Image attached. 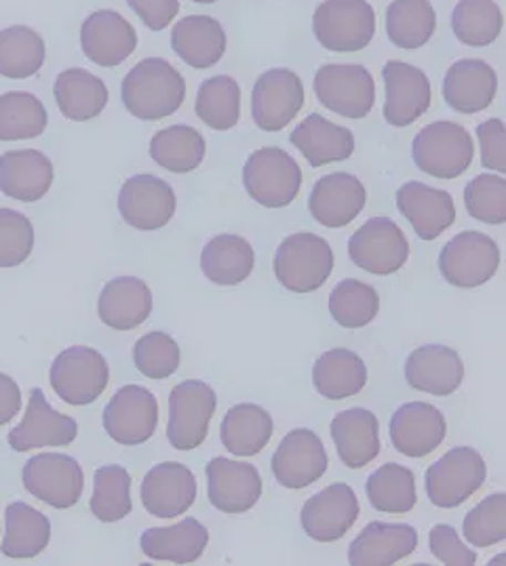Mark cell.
<instances>
[{
    "instance_id": "cell-1",
    "label": "cell",
    "mask_w": 506,
    "mask_h": 566,
    "mask_svg": "<svg viewBox=\"0 0 506 566\" xmlns=\"http://www.w3.org/2000/svg\"><path fill=\"white\" fill-rule=\"evenodd\" d=\"M121 99L135 118L148 123L163 120L174 116L186 102V81L167 60L148 57L125 76Z\"/></svg>"
},
{
    "instance_id": "cell-2",
    "label": "cell",
    "mask_w": 506,
    "mask_h": 566,
    "mask_svg": "<svg viewBox=\"0 0 506 566\" xmlns=\"http://www.w3.org/2000/svg\"><path fill=\"white\" fill-rule=\"evenodd\" d=\"M335 258L330 242L312 232L287 237L275 253V276L279 284L298 295L314 293L330 281Z\"/></svg>"
},
{
    "instance_id": "cell-3",
    "label": "cell",
    "mask_w": 506,
    "mask_h": 566,
    "mask_svg": "<svg viewBox=\"0 0 506 566\" xmlns=\"http://www.w3.org/2000/svg\"><path fill=\"white\" fill-rule=\"evenodd\" d=\"M412 156L422 174L435 179H458L475 160V142L463 125L437 120L420 129L412 142Z\"/></svg>"
},
{
    "instance_id": "cell-4",
    "label": "cell",
    "mask_w": 506,
    "mask_h": 566,
    "mask_svg": "<svg viewBox=\"0 0 506 566\" xmlns=\"http://www.w3.org/2000/svg\"><path fill=\"white\" fill-rule=\"evenodd\" d=\"M242 186L260 207L283 209L300 195L302 169L291 154L266 146L249 154L242 167Z\"/></svg>"
},
{
    "instance_id": "cell-5",
    "label": "cell",
    "mask_w": 506,
    "mask_h": 566,
    "mask_svg": "<svg viewBox=\"0 0 506 566\" xmlns=\"http://www.w3.org/2000/svg\"><path fill=\"white\" fill-rule=\"evenodd\" d=\"M374 7L368 0H323L312 15V32L331 53H359L374 41Z\"/></svg>"
},
{
    "instance_id": "cell-6",
    "label": "cell",
    "mask_w": 506,
    "mask_h": 566,
    "mask_svg": "<svg viewBox=\"0 0 506 566\" xmlns=\"http://www.w3.org/2000/svg\"><path fill=\"white\" fill-rule=\"evenodd\" d=\"M487 480L485 459L473 447H454L435 461L424 476L426 495L441 510H454L471 500Z\"/></svg>"
},
{
    "instance_id": "cell-7",
    "label": "cell",
    "mask_w": 506,
    "mask_h": 566,
    "mask_svg": "<svg viewBox=\"0 0 506 566\" xmlns=\"http://www.w3.org/2000/svg\"><path fill=\"white\" fill-rule=\"evenodd\" d=\"M111 381L106 358L87 346H70L53 360L49 384L53 392L72 407H87L95 402Z\"/></svg>"
},
{
    "instance_id": "cell-8",
    "label": "cell",
    "mask_w": 506,
    "mask_h": 566,
    "mask_svg": "<svg viewBox=\"0 0 506 566\" xmlns=\"http://www.w3.org/2000/svg\"><path fill=\"white\" fill-rule=\"evenodd\" d=\"M218 409V394L200 381L186 379L169 394L167 438L177 451H195L207 436L211 419Z\"/></svg>"
},
{
    "instance_id": "cell-9",
    "label": "cell",
    "mask_w": 506,
    "mask_h": 566,
    "mask_svg": "<svg viewBox=\"0 0 506 566\" xmlns=\"http://www.w3.org/2000/svg\"><path fill=\"white\" fill-rule=\"evenodd\" d=\"M500 268L498 242L484 232L464 230L440 253V272L456 289H477L489 283Z\"/></svg>"
},
{
    "instance_id": "cell-10",
    "label": "cell",
    "mask_w": 506,
    "mask_h": 566,
    "mask_svg": "<svg viewBox=\"0 0 506 566\" xmlns=\"http://www.w3.org/2000/svg\"><path fill=\"white\" fill-rule=\"evenodd\" d=\"M312 87L321 106L342 118L361 120L374 109V76L359 64H326L314 74Z\"/></svg>"
},
{
    "instance_id": "cell-11",
    "label": "cell",
    "mask_w": 506,
    "mask_h": 566,
    "mask_svg": "<svg viewBox=\"0 0 506 566\" xmlns=\"http://www.w3.org/2000/svg\"><path fill=\"white\" fill-rule=\"evenodd\" d=\"M351 262L375 276H391L410 260V240L393 219H368L349 239Z\"/></svg>"
},
{
    "instance_id": "cell-12",
    "label": "cell",
    "mask_w": 506,
    "mask_h": 566,
    "mask_svg": "<svg viewBox=\"0 0 506 566\" xmlns=\"http://www.w3.org/2000/svg\"><path fill=\"white\" fill-rule=\"evenodd\" d=\"M307 104L302 78L287 67L265 72L251 91V116L258 129L283 132Z\"/></svg>"
},
{
    "instance_id": "cell-13",
    "label": "cell",
    "mask_w": 506,
    "mask_h": 566,
    "mask_svg": "<svg viewBox=\"0 0 506 566\" xmlns=\"http://www.w3.org/2000/svg\"><path fill=\"white\" fill-rule=\"evenodd\" d=\"M22 480L30 495L55 510H68L76 505L85 489L81 463L60 453H43L28 459L23 465Z\"/></svg>"
},
{
    "instance_id": "cell-14",
    "label": "cell",
    "mask_w": 506,
    "mask_h": 566,
    "mask_svg": "<svg viewBox=\"0 0 506 566\" xmlns=\"http://www.w3.org/2000/svg\"><path fill=\"white\" fill-rule=\"evenodd\" d=\"M270 465L281 486L300 491L323 479L330 468V458L319 436L309 428H296L279 442Z\"/></svg>"
},
{
    "instance_id": "cell-15",
    "label": "cell",
    "mask_w": 506,
    "mask_h": 566,
    "mask_svg": "<svg viewBox=\"0 0 506 566\" xmlns=\"http://www.w3.org/2000/svg\"><path fill=\"white\" fill-rule=\"evenodd\" d=\"M174 188L156 175H133L118 192V213L135 230L153 232L165 228L176 216Z\"/></svg>"
},
{
    "instance_id": "cell-16",
    "label": "cell",
    "mask_w": 506,
    "mask_h": 566,
    "mask_svg": "<svg viewBox=\"0 0 506 566\" xmlns=\"http://www.w3.org/2000/svg\"><path fill=\"white\" fill-rule=\"evenodd\" d=\"M382 78L386 87L382 114L391 127H410L431 108L433 87L420 67L391 60L382 67Z\"/></svg>"
},
{
    "instance_id": "cell-17",
    "label": "cell",
    "mask_w": 506,
    "mask_h": 566,
    "mask_svg": "<svg viewBox=\"0 0 506 566\" xmlns=\"http://www.w3.org/2000/svg\"><path fill=\"white\" fill-rule=\"evenodd\" d=\"M156 428L158 402L155 394L142 386H123L104 409V430L118 444H144L155 436Z\"/></svg>"
},
{
    "instance_id": "cell-18",
    "label": "cell",
    "mask_w": 506,
    "mask_h": 566,
    "mask_svg": "<svg viewBox=\"0 0 506 566\" xmlns=\"http://www.w3.org/2000/svg\"><path fill=\"white\" fill-rule=\"evenodd\" d=\"M361 514L357 493L347 482H335L312 495L300 512V523L310 539L319 544L340 542Z\"/></svg>"
},
{
    "instance_id": "cell-19",
    "label": "cell",
    "mask_w": 506,
    "mask_h": 566,
    "mask_svg": "<svg viewBox=\"0 0 506 566\" xmlns=\"http://www.w3.org/2000/svg\"><path fill=\"white\" fill-rule=\"evenodd\" d=\"M142 505L155 518H177L197 501V479L193 470L179 461H163L142 480Z\"/></svg>"
},
{
    "instance_id": "cell-20",
    "label": "cell",
    "mask_w": 506,
    "mask_h": 566,
    "mask_svg": "<svg viewBox=\"0 0 506 566\" xmlns=\"http://www.w3.org/2000/svg\"><path fill=\"white\" fill-rule=\"evenodd\" d=\"M205 472L209 503L224 514L249 512L262 497V476L258 468L247 461L214 458Z\"/></svg>"
},
{
    "instance_id": "cell-21",
    "label": "cell",
    "mask_w": 506,
    "mask_h": 566,
    "mask_svg": "<svg viewBox=\"0 0 506 566\" xmlns=\"http://www.w3.org/2000/svg\"><path fill=\"white\" fill-rule=\"evenodd\" d=\"M391 442L405 458H428L443 444L447 434L445 415L428 402L401 405L391 417Z\"/></svg>"
},
{
    "instance_id": "cell-22",
    "label": "cell",
    "mask_w": 506,
    "mask_h": 566,
    "mask_svg": "<svg viewBox=\"0 0 506 566\" xmlns=\"http://www.w3.org/2000/svg\"><path fill=\"white\" fill-rule=\"evenodd\" d=\"M79 434V423L51 409L43 390L34 388L25 407L23 421L9 432V444L18 453H28L41 447H68Z\"/></svg>"
},
{
    "instance_id": "cell-23",
    "label": "cell",
    "mask_w": 506,
    "mask_h": 566,
    "mask_svg": "<svg viewBox=\"0 0 506 566\" xmlns=\"http://www.w3.org/2000/svg\"><path fill=\"white\" fill-rule=\"evenodd\" d=\"M396 209L407 219L420 240L440 239L456 221V202L445 190L422 181H407L396 190Z\"/></svg>"
},
{
    "instance_id": "cell-24",
    "label": "cell",
    "mask_w": 506,
    "mask_h": 566,
    "mask_svg": "<svg viewBox=\"0 0 506 566\" xmlns=\"http://www.w3.org/2000/svg\"><path fill=\"white\" fill-rule=\"evenodd\" d=\"M368 202V190L352 174H330L321 177L309 197L312 219L330 230L347 228L361 216Z\"/></svg>"
},
{
    "instance_id": "cell-25",
    "label": "cell",
    "mask_w": 506,
    "mask_h": 566,
    "mask_svg": "<svg viewBox=\"0 0 506 566\" xmlns=\"http://www.w3.org/2000/svg\"><path fill=\"white\" fill-rule=\"evenodd\" d=\"M81 46L95 66H118L132 57L137 46V32L121 13L102 9L91 13L83 23Z\"/></svg>"
},
{
    "instance_id": "cell-26",
    "label": "cell",
    "mask_w": 506,
    "mask_h": 566,
    "mask_svg": "<svg viewBox=\"0 0 506 566\" xmlns=\"http://www.w3.org/2000/svg\"><path fill=\"white\" fill-rule=\"evenodd\" d=\"M498 93V74L484 60H458L443 78V99L458 114H479L492 106Z\"/></svg>"
},
{
    "instance_id": "cell-27",
    "label": "cell",
    "mask_w": 506,
    "mask_h": 566,
    "mask_svg": "<svg viewBox=\"0 0 506 566\" xmlns=\"http://www.w3.org/2000/svg\"><path fill=\"white\" fill-rule=\"evenodd\" d=\"M405 381L419 392L452 396L463 386V358L450 346H420L405 360Z\"/></svg>"
},
{
    "instance_id": "cell-28",
    "label": "cell",
    "mask_w": 506,
    "mask_h": 566,
    "mask_svg": "<svg viewBox=\"0 0 506 566\" xmlns=\"http://www.w3.org/2000/svg\"><path fill=\"white\" fill-rule=\"evenodd\" d=\"M419 547V531L412 524L370 523L349 547L352 566H391L410 558Z\"/></svg>"
},
{
    "instance_id": "cell-29",
    "label": "cell",
    "mask_w": 506,
    "mask_h": 566,
    "mask_svg": "<svg viewBox=\"0 0 506 566\" xmlns=\"http://www.w3.org/2000/svg\"><path fill=\"white\" fill-rule=\"evenodd\" d=\"M330 432L338 458L351 470H361L380 455V421L368 409L357 407L335 415Z\"/></svg>"
},
{
    "instance_id": "cell-30",
    "label": "cell",
    "mask_w": 506,
    "mask_h": 566,
    "mask_svg": "<svg viewBox=\"0 0 506 566\" xmlns=\"http://www.w3.org/2000/svg\"><path fill=\"white\" fill-rule=\"evenodd\" d=\"M289 142L314 169L349 160L357 148L351 129L331 123L321 114L307 116L291 132Z\"/></svg>"
},
{
    "instance_id": "cell-31",
    "label": "cell",
    "mask_w": 506,
    "mask_h": 566,
    "mask_svg": "<svg viewBox=\"0 0 506 566\" xmlns=\"http://www.w3.org/2000/svg\"><path fill=\"white\" fill-rule=\"evenodd\" d=\"M153 314V291L142 279L118 276L106 284L97 300V316L114 331L142 327Z\"/></svg>"
},
{
    "instance_id": "cell-32",
    "label": "cell",
    "mask_w": 506,
    "mask_h": 566,
    "mask_svg": "<svg viewBox=\"0 0 506 566\" xmlns=\"http://www.w3.org/2000/svg\"><path fill=\"white\" fill-rule=\"evenodd\" d=\"M209 545V531L197 518H186L172 526H155L142 533L140 547L144 556L158 563L193 565Z\"/></svg>"
},
{
    "instance_id": "cell-33",
    "label": "cell",
    "mask_w": 506,
    "mask_h": 566,
    "mask_svg": "<svg viewBox=\"0 0 506 566\" xmlns=\"http://www.w3.org/2000/svg\"><path fill=\"white\" fill-rule=\"evenodd\" d=\"M226 32L221 23L209 15L184 18L172 30V46L186 66L207 70L220 64L226 53Z\"/></svg>"
},
{
    "instance_id": "cell-34",
    "label": "cell",
    "mask_w": 506,
    "mask_h": 566,
    "mask_svg": "<svg viewBox=\"0 0 506 566\" xmlns=\"http://www.w3.org/2000/svg\"><path fill=\"white\" fill-rule=\"evenodd\" d=\"M53 165L39 150L0 156V192L20 202H37L51 190Z\"/></svg>"
},
{
    "instance_id": "cell-35",
    "label": "cell",
    "mask_w": 506,
    "mask_h": 566,
    "mask_svg": "<svg viewBox=\"0 0 506 566\" xmlns=\"http://www.w3.org/2000/svg\"><path fill=\"white\" fill-rule=\"evenodd\" d=\"M275 434V421L260 405L241 402L228 409L221 421V447L235 458H256Z\"/></svg>"
},
{
    "instance_id": "cell-36",
    "label": "cell",
    "mask_w": 506,
    "mask_h": 566,
    "mask_svg": "<svg viewBox=\"0 0 506 566\" xmlns=\"http://www.w3.org/2000/svg\"><path fill=\"white\" fill-rule=\"evenodd\" d=\"M254 268L256 251L242 237L218 234L203 247L200 270L209 283L237 286L251 276Z\"/></svg>"
},
{
    "instance_id": "cell-37",
    "label": "cell",
    "mask_w": 506,
    "mask_h": 566,
    "mask_svg": "<svg viewBox=\"0 0 506 566\" xmlns=\"http://www.w3.org/2000/svg\"><path fill=\"white\" fill-rule=\"evenodd\" d=\"M312 386L328 400H347L368 386V367L352 349H330L312 367Z\"/></svg>"
},
{
    "instance_id": "cell-38",
    "label": "cell",
    "mask_w": 506,
    "mask_h": 566,
    "mask_svg": "<svg viewBox=\"0 0 506 566\" xmlns=\"http://www.w3.org/2000/svg\"><path fill=\"white\" fill-rule=\"evenodd\" d=\"M53 95L58 108L72 123H85L109 106V87L102 78L83 67H70L55 81Z\"/></svg>"
},
{
    "instance_id": "cell-39",
    "label": "cell",
    "mask_w": 506,
    "mask_h": 566,
    "mask_svg": "<svg viewBox=\"0 0 506 566\" xmlns=\"http://www.w3.org/2000/svg\"><path fill=\"white\" fill-rule=\"evenodd\" d=\"M4 539L0 549L7 558H37L51 542V523L43 512L18 501L9 503L4 512Z\"/></svg>"
},
{
    "instance_id": "cell-40",
    "label": "cell",
    "mask_w": 506,
    "mask_h": 566,
    "mask_svg": "<svg viewBox=\"0 0 506 566\" xmlns=\"http://www.w3.org/2000/svg\"><path fill=\"white\" fill-rule=\"evenodd\" d=\"M205 137L190 125H172L151 139V158L169 174H193L205 160Z\"/></svg>"
},
{
    "instance_id": "cell-41",
    "label": "cell",
    "mask_w": 506,
    "mask_h": 566,
    "mask_svg": "<svg viewBox=\"0 0 506 566\" xmlns=\"http://www.w3.org/2000/svg\"><path fill=\"white\" fill-rule=\"evenodd\" d=\"M437 32V13L431 0H393L386 9V34L396 49L414 51Z\"/></svg>"
},
{
    "instance_id": "cell-42",
    "label": "cell",
    "mask_w": 506,
    "mask_h": 566,
    "mask_svg": "<svg viewBox=\"0 0 506 566\" xmlns=\"http://www.w3.org/2000/svg\"><path fill=\"white\" fill-rule=\"evenodd\" d=\"M365 495L382 514H407L419 503L416 476L401 463H384L365 482Z\"/></svg>"
},
{
    "instance_id": "cell-43",
    "label": "cell",
    "mask_w": 506,
    "mask_h": 566,
    "mask_svg": "<svg viewBox=\"0 0 506 566\" xmlns=\"http://www.w3.org/2000/svg\"><path fill=\"white\" fill-rule=\"evenodd\" d=\"M195 112L214 132H230L241 120V85L228 76H211L198 87Z\"/></svg>"
},
{
    "instance_id": "cell-44",
    "label": "cell",
    "mask_w": 506,
    "mask_h": 566,
    "mask_svg": "<svg viewBox=\"0 0 506 566\" xmlns=\"http://www.w3.org/2000/svg\"><path fill=\"white\" fill-rule=\"evenodd\" d=\"M89 510L100 523H118L132 514V474L123 465L111 463L95 470Z\"/></svg>"
},
{
    "instance_id": "cell-45",
    "label": "cell",
    "mask_w": 506,
    "mask_h": 566,
    "mask_svg": "<svg viewBox=\"0 0 506 566\" xmlns=\"http://www.w3.org/2000/svg\"><path fill=\"white\" fill-rule=\"evenodd\" d=\"M503 9L496 0H461L452 11L454 36L466 46H489L503 34Z\"/></svg>"
},
{
    "instance_id": "cell-46",
    "label": "cell",
    "mask_w": 506,
    "mask_h": 566,
    "mask_svg": "<svg viewBox=\"0 0 506 566\" xmlns=\"http://www.w3.org/2000/svg\"><path fill=\"white\" fill-rule=\"evenodd\" d=\"M44 41L28 25L0 32V74L7 78H30L44 64Z\"/></svg>"
},
{
    "instance_id": "cell-47",
    "label": "cell",
    "mask_w": 506,
    "mask_h": 566,
    "mask_svg": "<svg viewBox=\"0 0 506 566\" xmlns=\"http://www.w3.org/2000/svg\"><path fill=\"white\" fill-rule=\"evenodd\" d=\"M47 123L43 102L32 93L11 91L0 95V142L34 139L43 135Z\"/></svg>"
},
{
    "instance_id": "cell-48",
    "label": "cell",
    "mask_w": 506,
    "mask_h": 566,
    "mask_svg": "<svg viewBox=\"0 0 506 566\" xmlns=\"http://www.w3.org/2000/svg\"><path fill=\"white\" fill-rule=\"evenodd\" d=\"M380 312V295L372 284L344 279L330 293L331 318L344 328L368 327Z\"/></svg>"
},
{
    "instance_id": "cell-49",
    "label": "cell",
    "mask_w": 506,
    "mask_h": 566,
    "mask_svg": "<svg viewBox=\"0 0 506 566\" xmlns=\"http://www.w3.org/2000/svg\"><path fill=\"white\" fill-rule=\"evenodd\" d=\"M468 216L482 223L503 226L506 221V179L503 175L482 174L464 186Z\"/></svg>"
},
{
    "instance_id": "cell-50",
    "label": "cell",
    "mask_w": 506,
    "mask_h": 566,
    "mask_svg": "<svg viewBox=\"0 0 506 566\" xmlns=\"http://www.w3.org/2000/svg\"><path fill=\"white\" fill-rule=\"evenodd\" d=\"M464 539L473 547H492L506 539V495L494 493L479 501L463 523Z\"/></svg>"
},
{
    "instance_id": "cell-51",
    "label": "cell",
    "mask_w": 506,
    "mask_h": 566,
    "mask_svg": "<svg viewBox=\"0 0 506 566\" xmlns=\"http://www.w3.org/2000/svg\"><path fill=\"white\" fill-rule=\"evenodd\" d=\"M133 363L135 369L148 379H167L179 369L182 349L172 335L151 331L137 339L133 348Z\"/></svg>"
},
{
    "instance_id": "cell-52",
    "label": "cell",
    "mask_w": 506,
    "mask_h": 566,
    "mask_svg": "<svg viewBox=\"0 0 506 566\" xmlns=\"http://www.w3.org/2000/svg\"><path fill=\"white\" fill-rule=\"evenodd\" d=\"M34 249L32 221L13 209H0V268H16Z\"/></svg>"
},
{
    "instance_id": "cell-53",
    "label": "cell",
    "mask_w": 506,
    "mask_h": 566,
    "mask_svg": "<svg viewBox=\"0 0 506 566\" xmlns=\"http://www.w3.org/2000/svg\"><path fill=\"white\" fill-rule=\"evenodd\" d=\"M428 549L440 560L441 565L447 566H473L477 565V554L464 544L458 531L450 524H435L428 533Z\"/></svg>"
},
{
    "instance_id": "cell-54",
    "label": "cell",
    "mask_w": 506,
    "mask_h": 566,
    "mask_svg": "<svg viewBox=\"0 0 506 566\" xmlns=\"http://www.w3.org/2000/svg\"><path fill=\"white\" fill-rule=\"evenodd\" d=\"M484 169L506 174V127L500 118H489L477 127Z\"/></svg>"
},
{
    "instance_id": "cell-55",
    "label": "cell",
    "mask_w": 506,
    "mask_h": 566,
    "mask_svg": "<svg viewBox=\"0 0 506 566\" xmlns=\"http://www.w3.org/2000/svg\"><path fill=\"white\" fill-rule=\"evenodd\" d=\"M127 4L153 32L165 30L179 13V0H127Z\"/></svg>"
},
{
    "instance_id": "cell-56",
    "label": "cell",
    "mask_w": 506,
    "mask_h": 566,
    "mask_svg": "<svg viewBox=\"0 0 506 566\" xmlns=\"http://www.w3.org/2000/svg\"><path fill=\"white\" fill-rule=\"evenodd\" d=\"M22 409V390L18 381L0 373V426L9 423Z\"/></svg>"
},
{
    "instance_id": "cell-57",
    "label": "cell",
    "mask_w": 506,
    "mask_h": 566,
    "mask_svg": "<svg viewBox=\"0 0 506 566\" xmlns=\"http://www.w3.org/2000/svg\"><path fill=\"white\" fill-rule=\"evenodd\" d=\"M193 2H197V4H214V2H218V0H193Z\"/></svg>"
}]
</instances>
